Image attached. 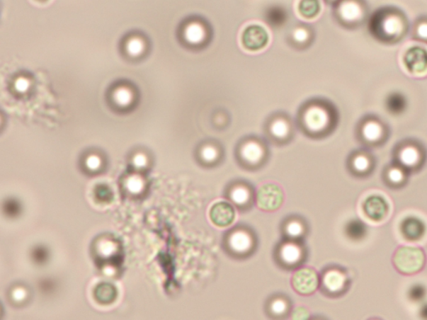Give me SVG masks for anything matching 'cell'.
Masks as SVG:
<instances>
[{
  "instance_id": "6da1fadb",
  "label": "cell",
  "mask_w": 427,
  "mask_h": 320,
  "mask_svg": "<svg viewBox=\"0 0 427 320\" xmlns=\"http://www.w3.org/2000/svg\"><path fill=\"white\" fill-rule=\"evenodd\" d=\"M339 120V111L334 103L326 98H312L300 106L295 122L303 135L321 139L336 130Z\"/></svg>"
},
{
  "instance_id": "7a4b0ae2",
  "label": "cell",
  "mask_w": 427,
  "mask_h": 320,
  "mask_svg": "<svg viewBox=\"0 0 427 320\" xmlns=\"http://www.w3.org/2000/svg\"><path fill=\"white\" fill-rule=\"evenodd\" d=\"M368 28L373 39L392 45L400 43L410 34L411 23L402 8L387 6L377 8L370 15Z\"/></svg>"
},
{
  "instance_id": "3957f363",
  "label": "cell",
  "mask_w": 427,
  "mask_h": 320,
  "mask_svg": "<svg viewBox=\"0 0 427 320\" xmlns=\"http://www.w3.org/2000/svg\"><path fill=\"white\" fill-rule=\"evenodd\" d=\"M257 234L246 224H237L223 235V251L229 257L237 261H245L251 257L258 248Z\"/></svg>"
},
{
  "instance_id": "277c9868",
  "label": "cell",
  "mask_w": 427,
  "mask_h": 320,
  "mask_svg": "<svg viewBox=\"0 0 427 320\" xmlns=\"http://www.w3.org/2000/svg\"><path fill=\"white\" fill-rule=\"evenodd\" d=\"M271 156L268 141L256 135H248L239 140L234 158L241 168L256 171L264 167Z\"/></svg>"
},
{
  "instance_id": "5b68a950",
  "label": "cell",
  "mask_w": 427,
  "mask_h": 320,
  "mask_svg": "<svg viewBox=\"0 0 427 320\" xmlns=\"http://www.w3.org/2000/svg\"><path fill=\"white\" fill-rule=\"evenodd\" d=\"M355 138L363 147L380 148L388 142L390 125L382 117L368 114L360 118L355 130Z\"/></svg>"
},
{
  "instance_id": "8992f818",
  "label": "cell",
  "mask_w": 427,
  "mask_h": 320,
  "mask_svg": "<svg viewBox=\"0 0 427 320\" xmlns=\"http://www.w3.org/2000/svg\"><path fill=\"white\" fill-rule=\"evenodd\" d=\"M392 161L411 173L421 171L427 161V149L421 140L406 138L399 141L392 149Z\"/></svg>"
},
{
  "instance_id": "52a82bcc",
  "label": "cell",
  "mask_w": 427,
  "mask_h": 320,
  "mask_svg": "<svg viewBox=\"0 0 427 320\" xmlns=\"http://www.w3.org/2000/svg\"><path fill=\"white\" fill-rule=\"evenodd\" d=\"M370 15L367 0H341L333 6L336 21L348 30L359 29L368 25Z\"/></svg>"
},
{
  "instance_id": "ba28073f",
  "label": "cell",
  "mask_w": 427,
  "mask_h": 320,
  "mask_svg": "<svg viewBox=\"0 0 427 320\" xmlns=\"http://www.w3.org/2000/svg\"><path fill=\"white\" fill-rule=\"evenodd\" d=\"M308 251L304 241L283 239L276 244L273 251L275 265L286 271H294L304 266Z\"/></svg>"
},
{
  "instance_id": "9c48e42d",
  "label": "cell",
  "mask_w": 427,
  "mask_h": 320,
  "mask_svg": "<svg viewBox=\"0 0 427 320\" xmlns=\"http://www.w3.org/2000/svg\"><path fill=\"white\" fill-rule=\"evenodd\" d=\"M297 127V122L287 113H272L264 125L266 139L275 145L288 144L294 138Z\"/></svg>"
},
{
  "instance_id": "30bf717a",
  "label": "cell",
  "mask_w": 427,
  "mask_h": 320,
  "mask_svg": "<svg viewBox=\"0 0 427 320\" xmlns=\"http://www.w3.org/2000/svg\"><path fill=\"white\" fill-rule=\"evenodd\" d=\"M351 285V277L344 267L331 265L324 268L321 272L320 290L326 297H341L348 292Z\"/></svg>"
},
{
  "instance_id": "8fae6325",
  "label": "cell",
  "mask_w": 427,
  "mask_h": 320,
  "mask_svg": "<svg viewBox=\"0 0 427 320\" xmlns=\"http://www.w3.org/2000/svg\"><path fill=\"white\" fill-rule=\"evenodd\" d=\"M426 256L423 248L403 246L394 252L392 263L397 272L404 275L419 274L424 269Z\"/></svg>"
},
{
  "instance_id": "7c38bea8",
  "label": "cell",
  "mask_w": 427,
  "mask_h": 320,
  "mask_svg": "<svg viewBox=\"0 0 427 320\" xmlns=\"http://www.w3.org/2000/svg\"><path fill=\"white\" fill-rule=\"evenodd\" d=\"M256 190L250 182L245 180H234L225 186V200L236 207V209L246 212L256 205Z\"/></svg>"
},
{
  "instance_id": "4fadbf2b",
  "label": "cell",
  "mask_w": 427,
  "mask_h": 320,
  "mask_svg": "<svg viewBox=\"0 0 427 320\" xmlns=\"http://www.w3.org/2000/svg\"><path fill=\"white\" fill-rule=\"evenodd\" d=\"M182 38L188 45L203 49L212 41V27L203 18H195L186 23L182 30Z\"/></svg>"
},
{
  "instance_id": "5bb4252c",
  "label": "cell",
  "mask_w": 427,
  "mask_h": 320,
  "mask_svg": "<svg viewBox=\"0 0 427 320\" xmlns=\"http://www.w3.org/2000/svg\"><path fill=\"white\" fill-rule=\"evenodd\" d=\"M377 158L368 148L361 147L353 150L346 159V168L350 175L365 178L372 175L377 168Z\"/></svg>"
},
{
  "instance_id": "9a60e30c",
  "label": "cell",
  "mask_w": 427,
  "mask_h": 320,
  "mask_svg": "<svg viewBox=\"0 0 427 320\" xmlns=\"http://www.w3.org/2000/svg\"><path fill=\"white\" fill-rule=\"evenodd\" d=\"M285 203V192L278 183H266L256 190V205L266 213L279 210Z\"/></svg>"
},
{
  "instance_id": "2e32d148",
  "label": "cell",
  "mask_w": 427,
  "mask_h": 320,
  "mask_svg": "<svg viewBox=\"0 0 427 320\" xmlns=\"http://www.w3.org/2000/svg\"><path fill=\"white\" fill-rule=\"evenodd\" d=\"M290 284L295 293L311 296L320 290V274L312 267L302 266L294 270Z\"/></svg>"
},
{
  "instance_id": "e0dca14e",
  "label": "cell",
  "mask_w": 427,
  "mask_h": 320,
  "mask_svg": "<svg viewBox=\"0 0 427 320\" xmlns=\"http://www.w3.org/2000/svg\"><path fill=\"white\" fill-rule=\"evenodd\" d=\"M224 159V148L217 139L203 140L196 149V159L201 166L215 168L219 166Z\"/></svg>"
},
{
  "instance_id": "ac0fdd59",
  "label": "cell",
  "mask_w": 427,
  "mask_h": 320,
  "mask_svg": "<svg viewBox=\"0 0 427 320\" xmlns=\"http://www.w3.org/2000/svg\"><path fill=\"white\" fill-rule=\"evenodd\" d=\"M280 229L283 239L297 240V241H304L309 232L307 219L299 215H292L285 217L280 224Z\"/></svg>"
},
{
  "instance_id": "d6986e66",
  "label": "cell",
  "mask_w": 427,
  "mask_h": 320,
  "mask_svg": "<svg viewBox=\"0 0 427 320\" xmlns=\"http://www.w3.org/2000/svg\"><path fill=\"white\" fill-rule=\"evenodd\" d=\"M265 313L272 319L290 318L293 310L292 299L283 293L272 294L265 303Z\"/></svg>"
},
{
  "instance_id": "ffe728a7",
  "label": "cell",
  "mask_w": 427,
  "mask_h": 320,
  "mask_svg": "<svg viewBox=\"0 0 427 320\" xmlns=\"http://www.w3.org/2000/svg\"><path fill=\"white\" fill-rule=\"evenodd\" d=\"M236 207L229 201H218L209 210V219L215 227L224 229L232 226L236 220Z\"/></svg>"
},
{
  "instance_id": "44dd1931",
  "label": "cell",
  "mask_w": 427,
  "mask_h": 320,
  "mask_svg": "<svg viewBox=\"0 0 427 320\" xmlns=\"http://www.w3.org/2000/svg\"><path fill=\"white\" fill-rule=\"evenodd\" d=\"M316 33L312 26L307 23H297L290 28L286 40L289 45L297 50H306L315 41Z\"/></svg>"
},
{
  "instance_id": "7402d4cb",
  "label": "cell",
  "mask_w": 427,
  "mask_h": 320,
  "mask_svg": "<svg viewBox=\"0 0 427 320\" xmlns=\"http://www.w3.org/2000/svg\"><path fill=\"white\" fill-rule=\"evenodd\" d=\"M241 41L244 48L250 51L264 49L268 44L269 35L264 27L257 25H249L243 31Z\"/></svg>"
},
{
  "instance_id": "603a6c76",
  "label": "cell",
  "mask_w": 427,
  "mask_h": 320,
  "mask_svg": "<svg viewBox=\"0 0 427 320\" xmlns=\"http://www.w3.org/2000/svg\"><path fill=\"white\" fill-rule=\"evenodd\" d=\"M363 212L368 219L374 222H381L387 219L390 211L388 201L381 195H370L363 203Z\"/></svg>"
},
{
  "instance_id": "cb8c5ba5",
  "label": "cell",
  "mask_w": 427,
  "mask_h": 320,
  "mask_svg": "<svg viewBox=\"0 0 427 320\" xmlns=\"http://www.w3.org/2000/svg\"><path fill=\"white\" fill-rule=\"evenodd\" d=\"M410 176L404 168L392 161L384 167L382 178L385 185L390 189L398 190L407 185Z\"/></svg>"
},
{
  "instance_id": "d4e9b609",
  "label": "cell",
  "mask_w": 427,
  "mask_h": 320,
  "mask_svg": "<svg viewBox=\"0 0 427 320\" xmlns=\"http://www.w3.org/2000/svg\"><path fill=\"white\" fill-rule=\"evenodd\" d=\"M401 232L409 241H417L423 237L426 232V225L423 221L419 218L409 217L402 223Z\"/></svg>"
},
{
  "instance_id": "484cf974",
  "label": "cell",
  "mask_w": 427,
  "mask_h": 320,
  "mask_svg": "<svg viewBox=\"0 0 427 320\" xmlns=\"http://www.w3.org/2000/svg\"><path fill=\"white\" fill-rule=\"evenodd\" d=\"M410 34L413 40L427 45V16L416 18L411 25Z\"/></svg>"
},
{
  "instance_id": "4316f807",
  "label": "cell",
  "mask_w": 427,
  "mask_h": 320,
  "mask_svg": "<svg viewBox=\"0 0 427 320\" xmlns=\"http://www.w3.org/2000/svg\"><path fill=\"white\" fill-rule=\"evenodd\" d=\"M321 3L319 0H300L298 4V11L300 16L306 18L317 16L321 11Z\"/></svg>"
},
{
  "instance_id": "83f0119b",
  "label": "cell",
  "mask_w": 427,
  "mask_h": 320,
  "mask_svg": "<svg viewBox=\"0 0 427 320\" xmlns=\"http://www.w3.org/2000/svg\"><path fill=\"white\" fill-rule=\"evenodd\" d=\"M113 100L117 105L126 107L133 101V93L129 88L120 87L113 93Z\"/></svg>"
},
{
  "instance_id": "f1b7e54d",
  "label": "cell",
  "mask_w": 427,
  "mask_h": 320,
  "mask_svg": "<svg viewBox=\"0 0 427 320\" xmlns=\"http://www.w3.org/2000/svg\"><path fill=\"white\" fill-rule=\"evenodd\" d=\"M126 52L130 56L136 57L143 53L144 50V41L138 37L131 38L126 43Z\"/></svg>"
},
{
  "instance_id": "f546056e",
  "label": "cell",
  "mask_w": 427,
  "mask_h": 320,
  "mask_svg": "<svg viewBox=\"0 0 427 320\" xmlns=\"http://www.w3.org/2000/svg\"><path fill=\"white\" fill-rule=\"evenodd\" d=\"M426 295V289L425 286L420 284L413 285L409 290V293H408L409 298L412 301H415V302H419V301L423 299Z\"/></svg>"
},
{
  "instance_id": "4dcf8cb0",
  "label": "cell",
  "mask_w": 427,
  "mask_h": 320,
  "mask_svg": "<svg viewBox=\"0 0 427 320\" xmlns=\"http://www.w3.org/2000/svg\"><path fill=\"white\" fill-rule=\"evenodd\" d=\"M311 316V312L304 306H298L297 308L293 309L290 318L292 319H308Z\"/></svg>"
},
{
  "instance_id": "1f68e13d",
  "label": "cell",
  "mask_w": 427,
  "mask_h": 320,
  "mask_svg": "<svg viewBox=\"0 0 427 320\" xmlns=\"http://www.w3.org/2000/svg\"><path fill=\"white\" fill-rule=\"evenodd\" d=\"M16 91L18 93H25L30 88V83L25 77L18 78L13 84Z\"/></svg>"
},
{
  "instance_id": "d6a6232c",
  "label": "cell",
  "mask_w": 427,
  "mask_h": 320,
  "mask_svg": "<svg viewBox=\"0 0 427 320\" xmlns=\"http://www.w3.org/2000/svg\"><path fill=\"white\" fill-rule=\"evenodd\" d=\"M143 183L139 178H133L128 183V189L132 193H138L142 191Z\"/></svg>"
},
{
  "instance_id": "836d02e7",
  "label": "cell",
  "mask_w": 427,
  "mask_h": 320,
  "mask_svg": "<svg viewBox=\"0 0 427 320\" xmlns=\"http://www.w3.org/2000/svg\"><path fill=\"white\" fill-rule=\"evenodd\" d=\"M101 159L96 156V155H91V156L89 157L86 160L87 167L92 169V171L98 168V167L101 166Z\"/></svg>"
},
{
  "instance_id": "e575fe53",
  "label": "cell",
  "mask_w": 427,
  "mask_h": 320,
  "mask_svg": "<svg viewBox=\"0 0 427 320\" xmlns=\"http://www.w3.org/2000/svg\"><path fill=\"white\" fill-rule=\"evenodd\" d=\"M147 157L144 156V154H137L135 155V157L134 158V164H135L136 166L137 167H144L145 166V164H147Z\"/></svg>"
},
{
  "instance_id": "d590c367",
  "label": "cell",
  "mask_w": 427,
  "mask_h": 320,
  "mask_svg": "<svg viewBox=\"0 0 427 320\" xmlns=\"http://www.w3.org/2000/svg\"><path fill=\"white\" fill-rule=\"evenodd\" d=\"M25 292L21 289H18L15 291V294H13V297H15L17 300H21L25 298Z\"/></svg>"
},
{
  "instance_id": "8d00e7d4",
  "label": "cell",
  "mask_w": 427,
  "mask_h": 320,
  "mask_svg": "<svg viewBox=\"0 0 427 320\" xmlns=\"http://www.w3.org/2000/svg\"><path fill=\"white\" fill-rule=\"evenodd\" d=\"M420 313L422 317H423L424 319H427V304L422 306Z\"/></svg>"
},
{
  "instance_id": "74e56055",
  "label": "cell",
  "mask_w": 427,
  "mask_h": 320,
  "mask_svg": "<svg viewBox=\"0 0 427 320\" xmlns=\"http://www.w3.org/2000/svg\"><path fill=\"white\" fill-rule=\"evenodd\" d=\"M326 1L331 4V6H335L336 3L341 1V0H326Z\"/></svg>"
}]
</instances>
